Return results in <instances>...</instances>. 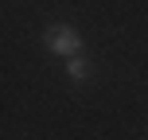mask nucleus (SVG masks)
<instances>
[{"label": "nucleus", "instance_id": "1", "mask_svg": "<svg viewBox=\"0 0 148 140\" xmlns=\"http://www.w3.org/2000/svg\"><path fill=\"white\" fill-rule=\"evenodd\" d=\"M43 43L51 47L55 55H66V59H78V51H82V35L74 27H66V23H51V27L43 31Z\"/></svg>", "mask_w": 148, "mask_h": 140}, {"label": "nucleus", "instance_id": "2", "mask_svg": "<svg viewBox=\"0 0 148 140\" xmlns=\"http://www.w3.org/2000/svg\"><path fill=\"white\" fill-rule=\"evenodd\" d=\"M66 74H70L74 82H86V78H90V62H82V59H70V62H66Z\"/></svg>", "mask_w": 148, "mask_h": 140}]
</instances>
